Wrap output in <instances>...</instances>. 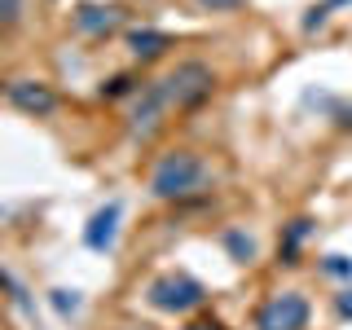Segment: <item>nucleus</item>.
Instances as JSON below:
<instances>
[{
	"instance_id": "nucleus-1",
	"label": "nucleus",
	"mask_w": 352,
	"mask_h": 330,
	"mask_svg": "<svg viewBox=\"0 0 352 330\" xmlns=\"http://www.w3.org/2000/svg\"><path fill=\"white\" fill-rule=\"evenodd\" d=\"M212 88H216V75H212L207 62H176V71L137 88V102L128 110V132L141 137V141L154 137L172 115L203 106L207 97H212Z\"/></svg>"
},
{
	"instance_id": "nucleus-2",
	"label": "nucleus",
	"mask_w": 352,
	"mask_h": 330,
	"mask_svg": "<svg viewBox=\"0 0 352 330\" xmlns=\"http://www.w3.org/2000/svg\"><path fill=\"white\" fill-rule=\"evenodd\" d=\"M207 190V163L194 150H172L154 163L150 172V194L163 203H185V198Z\"/></svg>"
},
{
	"instance_id": "nucleus-3",
	"label": "nucleus",
	"mask_w": 352,
	"mask_h": 330,
	"mask_svg": "<svg viewBox=\"0 0 352 330\" xmlns=\"http://www.w3.org/2000/svg\"><path fill=\"white\" fill-rule=\"evenodd\" d=\"M203 300H207V286L190 273H163V278L150 282V304L159 313H194Z\"/></svg>"
},
{
	"instance_id": "nucleus-4",
	"label": "nucleus",
	"mask_w": 352,
	"mask_h": 330,
	"mask_svg": "<svg viewBox=\"0 0 352 330\" xmlns=\"http://www.w3.org/2000/svg\"><path fill=\"white\" fill-rule=\"evenodd\" d=\"M308 326V300L300 291H282L256 313V330H304Z\"/></svg>"
},
{
	"instance_id": "nucleus-5",
	"label": "nucleus",
	"mask_w": 352,
	"mask_h": 330,
	"mask_svg": "<svg viewBox=\"0 0 352 330\" xmlns=\"http://www.w3.org/2000/svg\"><path fill=\"white\" fill-rule=\"evenodd\" d=\"M5 102L9 106H18L22 115H53L58 110V93H53L49 84H40V80H9L5 84Z\"/></svg>"
},
{
	"instance_id": "nucleus-6",
	"label": "nucleus",
	"mask_w": 352,
	"mask_h": 330,
	"mask_svg": "<svg viewBox=\"0 0 352 330\" xmlns=\"http://www.w3.org/2000/svg\"><path fill=\"white\" fill-rule=\"evenodd\" d=\"M119 22H124L119 5H80L75 9V31H84V36H110Z\"/></svg>"
},
{
	"instance_id": "nucleus-7",
	"label": "nucleus",
	"mask_w": 352,
	"mask_h": 330,
	"mask_svg": "<svg viewBox=\"0 0 352 330\" xmlns=\"http://www.w3.org/2000/svg\"><path fill=\"white\" fill-rule=\"evenodd\" d=\"M115 225H119V203H106L102 212H93V220H88L84 242H88L93 251H106L110 242H115Z\"/></svg>"
},
{
	"instance_id": "nucleus-8",
	"label": "nucleus",
	"mask_w": 352,
	"mask_h": 330,
	"mask_svg": "<svg viewBox=\"0 0 352 330\" xmlns=\"http://www.w3.org/2000/svg\"><path fill=\"white\" fill-rule=\"evenodd\" d=\"M128 49H132L137 62H154V58H163V53L172 49V36H168V31H132Z\"/></svg>"
},
{
	"instance_id": "nucleus-9",
	"label": "nucleus",
	"mask_w": 352,
	"mask_h": 330,
	"mask_svg": "<svg viewBox=\"0 0 352 330\" xmlns=\"http://www.w3.org/2000/svg\"><path fill=\"white\" fill-rule=\"evenodd\" d=\"M225 247L234 251V260H238V264H251V256H256V242L242 234V229H229V234H225Z\"/></svg>"
},
{
	"instance_id": "nucleus-10",
	"label": "nucleus",
	"mask_w": 352,
	"mask_h": 330,
	"mask_svg": "<svg viewBox=\"0 0 352 330\" xmlns=\"http://www.w3.org/2000/svg\"><path fill=\"white\" fill-rule=\"evenodd\" d=\"M322 273H330V278H352V260L348 256H326Z\"/></svg>"
},
{
	"instance_id": "nucleus-11",
	"label": "nucleus",
	"mask_w": 352,
	"mask_h": 330,
	"mask_svg": "<svg viewBox=\"0 0 352 330\" xmlns=\"http://www.w3.org/2000/svg\"><path fill=\"white\" fill-rule=\"evenodd\" d=\"M132 88H137L132 75H115L110 84H102V97H124V93H132Z\"/></svg>"
},
{
	"instance_id": "nucleus-12",
	"label": "nucleus",
	"mask_w": 352,
	"mask_h": 330,
	"mask_svg": "<svg viewBox=\"0 0 352 330\" xmlns=\"http://www.w3.org/2000/svg\"><path fill=\"white\" fill-rule=\"evenodd\" d=\"M22 18V0H0V31H9Z\"/></svg>"
},
{
	"instance_id": "nucleus-13",
	"label": "nucleus",
	"mask_w": 352,
	"mask_h": 330,
	"mask_svg": "<svg viewBox=\"0 0 352 330\" xmlns=\"http://www.w3.org/2000/svg\"><path fill=\"white\" fill-rule=\"evenodd\" d=\"M308 234V220H295V225H291V238H286V251H282V256H286V264H295L291 256H295V247H300V238Z\"/></svg>"
},
{
	"instance_id": "nucleus-14",
	"label": "nucleus",
	"mask_w": 352,
	"mask_h": 330,
	"mask_svg": "<svg viewBox=\"0 0 352 330\" xmlns=\"http://www.w3.org/2000/svg\"><path fill=\"white\" fill-rule=\"evenodd\" d=\"M335 313H339V317H352V291L335 295Z\"/></svg>"
},
{
	"instance_id": "nucleus-15",
	"label": "nucleus",
	"mask_w": 352,
	"mask_h": 330,
	"mask_svg": "<svg viewBox=\"0 0 352 330\" xmlns=\"http://www.w3.org/2000/svg\"><path fill=\"white\" fill-rule=\"evenodd\" d=\"M53 304H58V308H62V313H71V308H75V304H80V300H75V295H71V300H66V291H53Z\"/></svg>"
},
{
	"instance_id": "nucleus-16",
	"label": "nucleus",
	"mask_w": 352,
	"mask_h": 330,
	"mask_svg": "<svg viewBox=\"0 0 352 330\" xmlns=\"http://www.w3.org/2000/svg\"><path fill=\"white\" fill-rule=\"evenodd\" d=\"M198 5H203V9H238L242 0H198Z\"/></svg>"
},
{
	"instance_id": "nucleus-17",
	"label": "nucleus",
	"mask_w": 352,
	"mask_h": 330,
	"mask_svg": "<svg viewBox=\"0 0 352 330\" xmlns=\"http://www.w3.org/2000/svg\"><path fill=\"white\" fill-rule=\"evenodd\" d=\"M185 330H220V326H216V322H190Z\"/></svg>"
}]
</instances>
